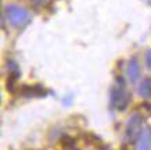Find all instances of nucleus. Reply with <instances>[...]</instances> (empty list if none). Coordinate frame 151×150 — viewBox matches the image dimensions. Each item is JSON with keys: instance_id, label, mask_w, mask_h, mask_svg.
I'll return each instance as SVG.
<instances>
[{"instance_id": "nucleus-1", "label": "nucleus", "mask_w": 151, "mask_h": 150, "mask_svg": "<svg viewBox=\"0 0 151 150\" xmlns=\"http://www.w3.org/2000/svg\"><path fill=\"white\" fill-rule=\"evenodd\" d=\"M4 15H6V20L9 21L10 25L13 28H17V29L28 25L29 21H31V18H32L31 13H29L27 9H24V7H21V6H18V4L6 6Z\"/></svg>"}, {"instance_id": "nucleus-2", "label": "nucleus", "mask_w": 151, "mask_h": 150, "mask_svg": "<svg viewBox=\"0 0 151 150\" xmlns=\"http://www.w3.org/2000/svg\"><path fill=\"white\" fill-rule=\"evenodd\" d=\"M129 100H130V96H129L126 88H125V82L122 78L116 79L112 88H111V93H110V101L111 106L114 107L115 110H121L124 111L129 104Z\"/></svg>"}, {"instance_id": "nucleus-3", "label": "nucleus", "mask_w": 151, "mask_h": 150, "mask_svg": "<svg viewBox=\"0 0 151 150\" xmlns=\"http://www.w3.org/2000/svg\"><path fill=\"white\" fill-rule=\"evenodd\" d=\"M143 132V117L139 113H134L130 115L126 128H125V142L126 143H132V142L137 141L139 136Z\"/></svg>"}, {"instance_id": "nucleus-4", "label": "nucleus", "mask_w": 151, "mask_h": 150, "mask_svg": "<svg viewBox=\"0 0 151 150\" xmlns=\"http://www.w3.org/2000/svg\"><path fill=\"white\" fill-rule=\"evenodd\" d=\"M126 78L130 83H136L140 78V64H139V60L136 57L129 60L128 65H126Z\"/></svg>"}, {"instance_id": "nucleus-5", "label": "nucleus", "mask_w": 151, "mask_h": 150, "mask_svg": "<svg viewBox=\"0 0 151 150\" xmlns=\"http://www.w3.org/2000/svg\"><path fill=\"white\" fill-rule=\"evenodd\" d=\"M136 150H151V129L147 128L142 132L136 143Z\"/></svg>"}, {"instance_id": "nucleus-6", "label": "nucleus", "mask_w": 151, "mask_h": 150, "mask_svg": "<svg viewBox=\"0 0 151 150\" xmlns=\"http://www.w3.org/2000/svg\"><path fill=\"white\" fill-rule=\"evenodd\" d=\"M137 92L142 97H150L151 96V81L148 78H146V79H143V81L140 82Z\"/></svg>"}, {"instance_id": "nucleus-7", "label": "nucleus", "mask_w": 151, "mask_h": 150, "mask_svg": "<svg viewBox=\"0 0 151 150\" xmlns=\"http://www.w3.org/2000/svg\"><path fill=\"white\" fill-rule=\"evenodd\" d=\"M146 65H147V68L151 71V49L147 50V53H146Z\"/></svg>"}, {"instance_id": "nucleus-8", "label": "nucleus", "mask_w": 151, "mask_h": 150, "mask_svg": "<svg viewBox=\"0 0 151 150\" xmlns=\"http://www.w3.org/2000/svg\"><path fill=\"white\" fill-rule=\"evenodd\" d=\"M29 1H32L33 4H37V6H40V4H45L47 0H29Z\"/></svg>"}]
</instances>
